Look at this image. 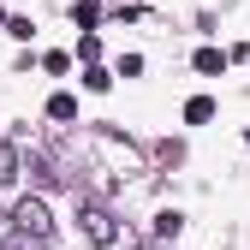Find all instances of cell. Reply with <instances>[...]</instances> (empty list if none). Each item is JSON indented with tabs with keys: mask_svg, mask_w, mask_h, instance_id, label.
Here are the masks:
<instances>
[{
	"mask_svg": "<svg viewBox=\"0 0 250 250\" xmlns=\"http://www.w3.org/2000/svg\"><path fill=\"white\" fill-rule=\"evenodd\" d=\"M72 18L89 30V24H96V0H72Z\"/></svg>",
	"mask_w": 250,
	"mask_h": 250,
	"instance_id": "cell-8",
	"label": "cell"
},
{
	"mask_svg": "<svg viewBox=\"0 0 250 250\" xmlns=\"http://www.w3.org/2000/svg\"><path fill=\"white\" fill-rule=\"evenodd\" d=\"M12 227H18L24 238H36V244H42V238L54 232V221H48V203H36V197H24V203L12 208Z\"/></svg>",
	"mask_w": 250,
	"mask_h": 250,
	"instance_id": "cell-1",
	"label": "cell"
},
{
	"mask_svg": "<svg viewBox=\"0 0 250 250\" xmlns=\"http://www.w3.org/2000/svg\"><path fill=\"white\" fill-rule=\"evenodd\" d=\"M214 119V96H191L185 102V125H208Z\"/></svg>",
	"mask_w": 250,
	"mask_h": 250,
	"instance_id": "cell-4",
	"label": "cell"
},
{
	"mask_svg": "<svg viewBox=\"0 0 250 250\" xmlns=\"http://www.w3.org/2000/svg\"><path fill=\"white\" fill-rule=\"evenodd\" d=\"M83 83H89V89H96V96H102V89H113V78H107L102 66H89V72H83Z\"/></svg>",
	"mask_w": 250,
	"mask_h": 250,
	"instance_id": "cell-9",
	"label": "cell"
},
{
	"mask_svg": "<svg viewBox=\"0 0 250 250\" xmlns=\"http://www.w3.org/2000/svg\"><path fill=\"white\" fill-rule=\"evenodd\" d=\"M48 119H78V96H66V89L48 96Z\"/></svg>",
	"mask_w": 250,
	"mask_h": 250,
	"instance_id": "cell-5",
	"label": "cell"
},
{
	"mask_svg": "<svg viewBox=\"0 0 250 250\" xmlns=\"http://www.w3.org/2000/svg\"><path fill=\"white\" fill-rule=\"evenodd\" d=\"M179 227H185V214H179V208H161V214H155V232H161V238H173Z\"/></svg>",
	"mask_w": 250,
	"mask_h": 250,
	"instance_id": "cell-6",
	"label": "cell"
},
{
	"mask_svg": "<svg viewBox=\"0 0 250 250\" xmlns=\"http://www.w3.org/2000/svg\"><path fill=\"white\" fill-rule=\"evenodd\" d=\"M42 66H48V72H72V54H60V48H54V54H42Z\"/></svg>",
	"mask_w": 250,
	"mask_h": 250,
	"instance_id": "cell-10",
	"label": "cell"
},
{
	"mask_svg": "<svg viewBox=\"0 0 250 250\" xmlns=\"http://www.w3.org/2000/svg\"><path fill=\"white\" fill-rule=\"evenodd\" d=\"M12 173H18V149L0 143V185H12Z\"/></svg>",
	"mask_w": 250,
	"mask_h": 250,
	"instance_id": "cell-7",
	"label": "cell"
},
{
	"mask_svg": "<svg viewBox=\"0 0 250 250\" xmlns=\"http://www.w3.org/2000/svg\"><path fill=\"white\" fill-rule=\"evenodd\" d=\"M227 66H232V54H221V48H197V72H203V78L227 72Z\"/></svg>",
	"mask_w": 250,
	"mask_h": 250,
	"instance_id": "cell-3",
	"label": "cell"
},
{
	"mask_svg": "<svg viewBox=\"0 0 250 250\" xmlns=\"http://www.w3.org/2000/svg\"><path fill=\"white\" fill-rule=\"evenodd\" d=\"M78 221H83V238H89V244H113V238H119L113 214H107L102 203H83V208H78Z\"/></svg>",
	"mask_w": 250,
	"mask_h": 250,
	"instance_id": "cell-2",
	"label": "cell"
}]
</instances>
